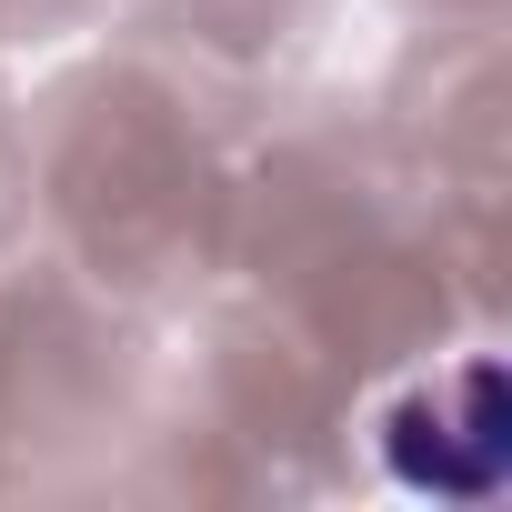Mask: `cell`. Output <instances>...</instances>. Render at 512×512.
I'll return each instance as SVG.
<instances>
[{
	"instance_id": "cell-1",
	"label": "cell",
	"mask_w": 512,
	"mask_h": 512,
	"mask_svg": "<svg viewBox=\"0 0 512 512\" xmlns=\"http://www.w3.org/2000/svg\"><path fill=\"white\" fill-rule=\"evenodd\" d=\"M382 462L412 482V492H442V502H482L512 462V392H502V362L472 352L452 362L442 382L402 392L392 422H382Z\"/></svg>"
}]
</instances>
